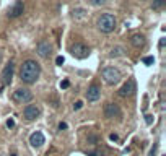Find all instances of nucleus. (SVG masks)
Masks as SVG:
<instances>
[{
	"label": "nucleus",
	"mask_w": 166,
	"mask_h": 156,
	"mask_svg": "<svg viewBox=\"0 0 166 156\" xmlns=\"http://www.w3.org/2000/svg\"><path fill=\"white\" fill-rule=\"evenodd\" d=\"M39 75H41V65L36 60L28 59V60L23 62L21 70H20V78H21V81H23V83L33 85L39 78Z\"/></svg>",
	"instance_id": "obj_1"
},
{
	"label": "nucleus",
	"mask_w": 166,
	"mask_h": 156,
	"mask_svg": "<svg viewBox=\"0 0 166 156\" xmlns=\"http://www.w3.org/2000/svg\"><path fill=\"white\" fill-rule=\"evenodd\" d=\"M96 26L98 30L101 33H112L114 28H116V18H114V15H111V13H104V15H101L96 21Z\"/></svg>",
	"instance_id": "obj_2"
},
{
	"label": "nucleus",
	"mask_w": 166,
	"mask_h": 156,
	"mask_svg": "<svg viewBox=\"0 0 166 156\" xmlns=\"http://www.w3.org/2000/svg\"><path fill=\"white\" fill-rule=\"evenodd\" d=\"M103 78H104V81L107 83V85H116V83H119V80H121V73H119V70L117 68H114V67H106L104 70H103Z\"/></svg>",
	"instance_id": "obj_3"
},
{
	"label": "nucleus",
	"mask_w": 166,
	"mask_h": 156,
	"mask_svg": "<svg viewBox=\"0 0 166 156\" xmlns=\"http://www.w3.org/2000/svg\"><path fill=\"white\" fill-rule=\"evenodd\" d=\"M13 99L18 104H26L33 99V93L28 88H18L15 93H13Z\"/></svg>",
	"instance_id": "obj_4"
},
{
	"label": "nucleus",
	"mask_w": 166,
	"mask_h": 156,
	"mask_svg": "<svg viewBox=\"0 0 166 156\" xmlns=\"http://www.w3.org/2000/svg\"><path fill=\"white\" fill-rule=\"evenodd\" d=\"M70 52L75 59H86L90 55V49L85 44H82V42H77V44H74L70 47Z\"/></svg>",
	"instance_id": "obj_5"
},
{
	"label": "nucleus",
	"mask_w": 166,
	"mask_h": 156,
	"mask_svg": "<svg viewBox=\"0 0 166 156\" xmlns=\"http://www.w3.org/2000/svg\"><path fill=\"white\" fill-rule=\"evenodd\" d=\"M121 116H122V111L117 104H114V103L104 104V117L114 119V117H121Z\"/></svg>",
	"instance_id": "obj_6"
},
{
	"label": "nucleus",
	"mask_w": 166,
	"mask_h": 156,
	"mask_svg": "<svg viewBox=\"0 0 166 156\" xmlns=\"http://www.w3.org/2000/svg\"><path fill=\"white\" fill-rule=\"evenodd\" d=\"M23 11H25V3L21 2V0H17V2L7 10V16L8 18H18Z\"/></svg>",
	"instance_id": "obj_7"
},
{
	"label": "nucleus",
	"mask_w": 166,
	"mask_h": 156,
	"mask_svg": "<svg viewBox=\"0 0 166 156\" xmlns=\"http://www.w3.org/2000/svg\"><path fill=\"white\" fill-rule=\"evenodd\" d=\"M36 52H38L39 57L46 59L50 55V52H52V46H50L49 41H41V42H38V46H36Z\"/></svg>",
	"instance_id": "obj_8"
},
{
	"label": "nucleus",
	"mask_w": 166,
	"mask_h": 156,
	"mask_svg": "<svg viewBox=\"0 0 166 156\" xmlns=\"http://www.w3.org/2000/svg\"><path fill=\"white\" fill-rule=\"evenodd\" d=\"M13 70H15V63H13V62H8V63H7V67L3 68V72H2V80H3V85H10V83H12Z\"/></svg>",
	"instance_id": "obj_9"
},
{
	"label": "nucleus",
	"mask_w": 166,
	"mask_h": 156,
	"mask_svg": "<svg viewBox=\"0 0 166 156\" xmlns=\"http://www.w3.org/2000/svg\"><path fill=\"white\" fill-rule=\"evenodd\" d=\"M99 96H101V88L98 86V85H91V86L88 88V91H86V99H88V103L98 101Z\"/></svg>",
	"instance_id": "obj_10"
},
{
	"label": "nucleus",
	"mask_w": 166,
	"mask_h": 156,
	"mask_svg": "<svg viewBox=\"0 0 166 156\" xmlns=\"http://www.w3.org/2000/svg\"><path fill=\"white\" fill-rule=\"evenodd\" d=\"M134 93H135V81L130 78V80H129L127 83H124V86L119 89V94L122 98H127V96H132Z\"/></svg>",
	"instance_id": "obj_11"
},
{
	"label": "nucleus",
	"mask_w": 166,
	"mask_h": 156,
	"mask_svg": "<svg viewBox=\"0 0 166 156\" xmlns=\"http://www.w3.org/2000/svg\"><path fill=\"white\" fill-rule=\"evenodd\" d=\"M39 108L38 106H34V104H30V106H26L25 108V111H23V116H25V119L26 120H34L36 117L39 116Z\"/></svg>",
	"instance_id": "obj_12"
},
{
	"label": "nucleus",
	"mask_w": 166,
	"mask_h": 156,
	"mask_svg": "<svg viewBox=\"0 0 166 156\" xmlns=\"http://www.w3.org/2000/svg\"><path fill=\"white\" fill-rule=\"evenodd\" d=\"M30 143H31V146H34V148L42 146V145H44V135H42L41 132H34L33 135L30 137Z\"/></svg>",
	"instance_id": "obj_13"
},
{
	"label": "nucleus",
	"mask_w": 166,
	"mask_h": 156,
	"mask_svg": "<svg viewBox=\"0 0 166 156\" xmlns=\"http://www.w3.org/2000/svg\"><path fill=\"white\" fill-rule=\"evenodd\" d=\"M130 44L137 49L145 46V36H143V34H134V36L130 38Z\"/></svg>",
	"instance_id": "obj_14"
},
{
	"label": "nucleus",
	"mask_w": 166,
	"mask_h": 156,
	"mask_svg": "<svg viewBox=\"0 0 166 156\" xmlns=\"http://www.w3.org/2000/svg\"><path fill=\"white\" fill-rule=\"evenodd\" d=\"M85 15H86V10H85V8H75L74 11H72V16H74L75 20L85 18Z\"/></svg>",
	"instance_id": "obj_15"
},
{
	"label": "nucleus",
	"mask_w": 166,
	"mask_h": 156,
	"mask_svg": "<svg viewBox=\"0 0 166 156\" xmlns=\"http://www.w3.org/2000/svg\"><path fill=\"white\" fill-rule=\"evenodd\" d=\"M166 3V0H153V3H151V8L153 10H161Z\"/></svg>",
	"instance_id": "obj_16"
},
{
	"label": "nucleus",
	"mask_w": 166,
	"mask_h": 156,
	"mask_svg": "<svg viewBox=\"0 0 166 156\" xmlns=\"http://www.w3.org/2000/svg\"><path fill=\"white\" fill-rule=\"evenodd\" d=\"M119 55H124V49L122 47H112L111 57H119Z\"/></svg>",
	"instance_id": "obj_17"
},
{
	"label": "nucleus",
	"mask_w": 166,
	"mask_h": 156,
	"mask_svg": "<svg viewBox=\"0 0 166 156\" xmlns=\"http://www.w3.org/2000/svg\"><path fill=\"white\" fill-rule=\"evenodd\" d=\"M142 62L145 63V65H153V63H155V57H153V55H148V57H143Z\"/></svg>",
	"instance_id": "obj_18"
},
{
	"label": "nucleus",
	"mask_w": 166,
	"mask_h": 156,
	"mask_svg": "<svg viewBox=\"0 0 166 156\" xmlns=\"http://www.w3.org/2000/svg\"><path fill=\"white\" fill-rule=\"evenodd\" d=\"M91 5H95V7H101V5H106L107 3V0H90Z\"/></svg>",
	"instance_id": "obj_19"
},
{
	"label": "nucleus",
	"mask_w": 166,
	"mask_h": 156,
	"mask_svg": "<svg viewBox=\"0 0 166 156\" xmlns=\"http://www.w3.org/2000/svg\"><path fill=\"white\" fill-rule=\"evenodd\" d=\"M88 156H104V150H96V151H91V153H88Z\"/></svg>",
	"instance_id": "obj_20"
},
{
	"label": "nucleus",
	"mask_w": 166,
	"mask_h": 156,
	"mask_svg": "<svg viewBox=\"0 0 166 156\" xmlns=\"http://www.w3.org/2000/svg\"><path fill=\"white\" fill-rule=\"evenodd\" d=\"M69 86H70V81H69V80H62V81H60V88H62V89H67Z\"/></svg>",
	"instance_id": "obj_21"
},
{
	"label": "nucleus",
	"mask_w": 166,
	"mask_h": 156,
	"mask_svg": "<svg viewBox=\"0 0 166 156\" xmlns=\"http://www.w3.org/2000/svg\"><path fill=\"white\" fill-rule=\"evenodd\" d=\"M156 150H158V143H153V148L150 150V154H148V156H155V154H156Z\"/></svg>",
	"instance_id": "obj_22"
},
{
	"label": "nucleus",
	"mask_w": 166,
	"mask_h": 156,
	"mask_svg": "<svg viewBox=\"0 0 166 156\" xmlns=\"http://www.w3.org/2000/svg\"><path fill=\"white\" fill-rule=\"evenodd\" d=\"M7 127H8V129H13V127H15V120H13L12 117L7 120Z\"/></svg>",
	"instance_id": "obj_23"
},
{
	"label": "nucleus",
	"mask_w": 166,
	"mask_h": 156,
	"mask_svg": "<svg viewBox=\"0 0 166 156\" xmlns=\"http://www.w3.org/2000/svg\"><path fill=\"white\" fill-rule=\"evenodd\" d=\"M64 62H65V59H64V57H62V55H59V57H57V59H55V63H57V65H62V63H64Z\"/></svg>",
	"instance_id": "obj_24"
},
{
	"label": "nucleus",
	"mask_w": 166,
	"mask_h": 156,
	"mask_svg": "<svg viewBox=\"0 0 166 156\" xmlns=\"http://www.w3.org/2000/svg\"><path fill=\"white\" fill-rule=\"evenodd\" d=\"M82 106H83V103H82V101H77V103L74 104V109H75V111H78V109H82Z\"/></svg>",
	"instance_id": "obj_25"
},
{
	"label": "nucleus",
	"mask_w": 166,
	"mask_h": 156,
	"mask_svg": "<svg viewBox=\"0 0 166 156\" xmlns=\"http://www.w3.org/2000/svg\"><path fill=\"white\" fill-rule=\"evenodd\" d=\"M145 122H147V125H151V124H153V116H147Z\"/></svg>",
	"instance_id": "obj_26"
},
{
	"label": "nucleus",
	"mask_w": 166,
	"mask_h": 156,
	"mask_svg": "<svg viewBox=\"0 0 166 156\" xmlns=\"http://www.w3.org/2000/svg\"><path fill=\"white\" fill-rule=\"evenodd\" d=\"M109 140H111V141H117V140H119L117 133H111V135H109Z\"/></svg>",
	"instance_id": "obj_27"
},
{
	"label": "nucleus",
	"mask_w": 166,
	"mask_h": 156,
	"mask_svg": "<svg viewBox=\"0 0 166 156\" xmlns=\"http://www.w3.org/2000/svg\"><path fill=\"white\" fill-rule=\"evenodd\" d=\"M67 127H69V125H67L65 122H60V124H59V130H67Z\"/></svg>",
	"instance_id": "obj_28"
},
{
	"label": "nucleus",
	"mask_w": 166,
	"mask_h": 156,
	"mask_svg": "<svg viewBox=\"0 0 166 156\" xmlns=\"http://www.w3.org/2000/svg\"><path fill=\"white\" fill-rule=\"evenodd\" d=\"M96 140H98V138H96V135H90V137H88V141H91V143H95Z\"/></svg>",
	"instance_id": "obj_29"
},
{
	"label": "nucleus",
	"mask_w": 166,
	"mask_h": 156,
	"mask_svg": "<svg viewBox=\"0 0 166 156\" xmlns=\"http://www.w3.org/2000/svg\"><path fill=\"white\" fill-rule=\"evenodd\" d=\"M164 42H166V39H164V38H161V39H160V44H158V46H160V49H163V47H164Z\"/></svg>",
	"instance_id": "obj_30"
},
{
	"label": "nucleus",
	"mask_w": 166,
	"mask_h": 156,
	"mask_svg": "<svg viewBox=\"0 0 166 156\" xmlns=\"http://www.w3.org/2000/svg\"><path fill=\"white\" fill-rule=\"evenodd\" d=\"M0 60H2V52H0Z\"/></svg>",
	"instance_id": "obj_31"
}]
</instances>
